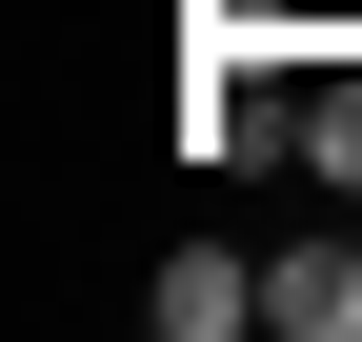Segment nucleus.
Instances as JSON below:
<instances>
[{"mask_svg": "<svg viewBox=\"0 0 362 342\" xmlns=\"http://www.w3.org/2000/svg\"><path fill=\"white\" fill-rule=\"evenodd\" d=\"M262 322H282V342H362V222L302 242V262H262Z\"/></svg>", "mask_w": 362, "mask_h": 342, "instance_id": "nucleus-2", "label": "nucleus"}, {"mask_svg": "<svg viewBox=\"0 0 362 342\" xmlns=\"http://www.w3.org/2000/svg\"><path fill=\"white\" fill-rule=\"evenodd\" d=\"M141 322H161V342H242V322H262V262H221V242H181V262L141 282Z\"/></svg>", "mask_w": 362, "mask_h": 342, "instance_id": "nucleus-1", "label": "nucleus"}, {"mask_svg": "<svg viewBox=\"0 0 362 342\" xmlns=\"http://www.w3.org/2000/svg\"><path fill=\"white\" fill-rule=\"evenodd\" d=\"M282 141H302V161L362 201V61H322V81H302V121H282Z\"/></svg>", "mask_w": 362, "mask_h": 342, "instance_id": "nucleus-3", "label": "nucleus"}]
</instances>
